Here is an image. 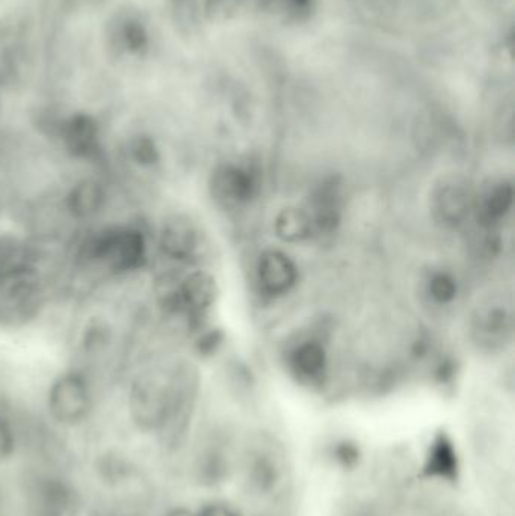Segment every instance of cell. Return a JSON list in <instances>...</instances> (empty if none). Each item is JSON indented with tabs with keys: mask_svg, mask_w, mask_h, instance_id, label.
Returning <instances> with one entry per match:
<instances>
[{
	"mask_svg": "<svg viewBox=\"0 0 515 516\" xmlns=\"http://www.w3.org/2000/svg\"><path fill=\"white\" fill-rule=\"evenodd\" d=\"M164 516H198L194 510L186 509V507H174V509L168 510Z\"/></svg>",
	"mask_w": 515,
	"mask_h": 516,
	"instance_id": "obj_21",
	"label": "cell"
},
{
	"mask_svg": "<svg viewBox=\"0 0 515 516\" xmlns=\"http://www.w3.org/2000/svg\"><path fill=\"white\" fill-rule=\"evenodd\" d=\"M59 138L71 156L90 159L99 151L100 127L96 118L87 114H75L62 121Z\"/></svg>",
	"mask_w": 515,
	"mask_h": 516,
	"instance_id": "obj_5",
	"label": "cell"
},
{
	"mask_svg": "<svg viewBox=\"0 0 515 516\" xmlns=\"http://www.w3.org/2000/svg\"><path fill=\"white\" fill-rule=\"evenodd\" d=\"M260 286L271 295L286 293L297 281V269L286 255L269 251L262 255L257 268Z\"/></svg>",
	"mask_w": 515,
	"mask_h": 516,
	"instance_id": "obj_8",
	"label": "cell"
},
{
	"mask_svg": "<svg viewBox=\"0 0 515 516\" xmlns=\"http://www.w3.org/2000/svg\"><path fill=\"white\" fill-rule=\"evenodd\" d=\"M129 156L135 165L152 168L161 160V151H159L155 139L147 135H138L130 141Z\"/></svg>",
	"mask_w": 515,
	"mask_h": 516,
	"instance_id": "obj_16",
	"label": "cell"
},
{
	"mask_svg": "<svg viewBox=\"0 0 515 516\" xmlns=\"http://www.w3.org/2000/svg\"><path fill=\"white\" fill-rule=\"evenodd\" d=\"M512 206V188L505 183L493 185L479 198L478 212L484 221H499Z\"/></svg>",
	"mask_w": 515,
	"mask_h": 516,
	"instance_id": "obj_15",
	"label": "cell"
},
{
	"mask_svg": "<svg viewBox=\"0 0 515 516\" xmlns=\"http://www.w3.org/2000/svg\"><path fill=\"white\" fill-rule=\"evenodd\" d=\"M91 262L105 265L114 274H130L147 265L149 245L144 233L133 227H114L100 231L82 246Z\"/></svg>",
	"mask_w": 515,
	"mask_h": 516,
	"instance_id": "obj_2",
	"label": "cell"
},
{
	"mask_svg": "<svg viewBox=\"0 0 515 516\" xmlns=\"http://www.w3.org/2000/svg\"><path fill=\"white\" fill-rule=\"evenodd\" d=\"M313 222L304 210L286 209L277 216L275 231L284 242H301L310 236Z\"/></svg>",
	"mask_w": 515,
	"mask_h": 516,
	"instance_id": "obj_13",
	"label": "cell"
},
{
	"mask_svg": "<svg viewBox=\"0 0 515 516\" xmlns=\"http://www.w3.org/2000/svg\"><path fill=\"white\" fill-rule=\"evenodd\" d=\"M50 417L61 426H79L93 411L90 382L79 372L58 376L47 394Z\"/></svg>",
	"mask_w": 515,
	"mask_h": 516,
	"instance_id": "obj_3",
	"label": "cell"
},
{
	"mask_svg": "<svg viewBox=\"0 0 515 516\" xmlns=\"http://www.w3.org/2000/svg\"><path fill=\"white\" fill-rule=\"evenodd\" d=\"M106 192L97 180L84 179L73 185L65 197L68 213L76 219H90L102 212Z\"/></svg>",
	"mask_w": 515,
	"mask_h": 516,
	"instance_id": "obj_10",
	"label": "cell"
},
{
	"mask_svg": "<svg viewBox=\"0 0 515 516\" xmlns=\"http://www.w3.org/2000/svg\"><path fill=\"white\" fill-rule=\"evenodd\" d=\"M19 447V434L8 415L0 414V465L11 461Z\"/></svg>",
	"mask_w": 515,
	"mask_h": 516,
	"instance_id": "obj_17",
	"label": "cell"
},
{
	"mask_svg": "<svg viewBox=\"0 0 515 516\" xmlns=\"http://www.w3.org/2000/svg\"><path fill=\"white\" fill-rule=\"evenodd\" d=\"M215 281L207 272L194 271L179 281L180 311L201 313L212 305L215 299Z\"/></svg>",
	"mask_w": 515,
	"mask_h": 516,
	"instance_id": "obj_9",
	"label": "cell"
},
{
	"mask_svg": "<svg viewBox=\"0 0 515 516\" xmlns=\"http://www.w3.org/2000/svg\"><path fill=\"white\" fill-rule=\"evenodd\" d=\"M0 497H2V489H0Z\"/></svg>",
	"mask_w": 515,
	"mask_h": 516,
	"instance_id": "obj_22",
	"label": "cell"
},
{
	"mask_svg": "<svg viewBox=\"0 0 515 516\" xmlns=\"http://www.w3.org/2000/svg\"><path fill=\"white\" fill-rule=\"evenodd\" d=\"M425 471L432 477L452 480L458 473V456L454 444L446 437L437 438L426 455Z\"/></svg>",
	"mask_w": 515,
	"mask_h": 516,
	"instance_id": "obj_12",
	"label": "cell"
},
{
	"mask_svg": "<svg viewBox=\"0 0 515 516\" xmlns=\"http://www.w3.org/2000/svg\"><path fill=\"white\" fill-rule=\"evenodd\" d=\"M292 367L301 378H319L325 369V352L321 344L307 341L298 346L292 355Z\"/></svg>",
	"mask_w": 515,
	"mask_h": 516,
	"instance_id": "obj_14",
	"label": "cell"
},
{
	"mask_svg": "<svg viewBox=\"0 0 515 516\" xmlns=\"http://www.w3.org/2000/svg\"><path fill=\"white\" fill-rule=\"evenodd\" d=\"M26 500L31 516H68L75 504V492L62 477L41 474L29 483Z\"/></svg>",
	"mask_w": 515,
	"mask_h": 516,
	"instance_id": "obj_4",
	"label": "cell"
},
{
	"mask_svg": "<svg viewBox=\"0 0 515 516\" xmlns=\"http://www.w3.org/2000/svg\"><path fill=\"white\" fill-rule=\"evenodd\" d=\"M198 516H241L232 506L226 503H219V501H213V503L204 504L197 512Z\"/></svg>",
	"mask_w": 515,
	"mask_h": 516,
	"instance_id": "obj_20",
	"label": "cell"
},
{
	"mask_svg": "<svg viewBox=\"0 0 515 516\" xmlns=\"http://www.w3.org/2000/svg\"><path fill=\"white\" fill-rule=\"evenodd\" d=\"M200 245V234L186 218H171L165 222L159 234V248L162 254L176 262H188L194 257Z\"/></svg>",
	"mask_w": 515,
	"mask_h": 516,
	"instance_id": "obj_6",
	"label": "cell"
},
{
	"mask_svg": "<svg viewBox=\"0 0 515 516\" xmlns=\"http://www.w3.org/2000/svg\"><path fill=\"white\" fill-rule=\"evenodd\" d=\"M213 194L224 204H241L250 200L256 191V179L241 166H224L213 176Z\"/></svg>",
	"mask_w": 515,
	"mask_h": 516,
	"instance_id": "obj_7",
	"label": "cell"
},
{
	"mask_svg": "<svg viewBox=\"0 0 515 516\" xmlns=\"http://www.w3.org/2000/svg\"><path fill=\"white\" fill-rule=\"evenodd\" d=\"M106 341H108V329L102 323H94L85 331V351H100L105 346Z\"/></svg>",
	"mask_w": 515,
	"mask_h": 516,
	"instance_id": "obj_19",
	"label": "cell"
},
{
	"mask_svg": "<svg viewBox=\"0 0 515 516\" xmlns=\"http://www.w3.org/2000/svg\"><path fill=\"white\" fill-rule=\"evenodd\" d=\"M429 292H431L432 298L437 302H449L455 298L457 293V286H455L454 280L448 275H435L429 283Z\"/></svg>",
	"mask_w": 515,
	"mask_h": 516,
	"instance_id": "obj_18",
	"label": "cell"
},
{
	"mask_svg": "<svg viewBox=\"0 0 515 516\" xmlns=\"http://www.w3.org/2000/svg\"><path fill=\"white\" fill-rule=\"evenodd\" d=\"M435 210L445 224H461L469 215V192L460 185H446L435 197Z\"/></svg>",
	"mask_w": 515,
	"mask_h": 516,
	"instance_id": "obj_11",
	"label": "cell"
},
{
	"mask_svg": "<svg viewBox=\"0 0 515 516\" xmlns=\"http://www.w3.org/2000/svg\"><path fill=\"white\" fill-rule=\"evenodd\" d=\"M179 406L180 394L173 381L145 373L130 385L127 408L133 426L141 432H164L177 417Z\"/></svg>",
	"mask_w": 515,
	"mask_h": 516,
	"instance_id": "obj_1",
	"label": "cell"
}]
</instances>
